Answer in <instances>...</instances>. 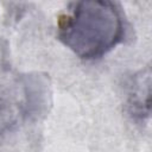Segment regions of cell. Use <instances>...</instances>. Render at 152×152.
Returning a JSON list of instances; mask_svg holds the SVG:
<instances>
[{
  "label": "cell",
  "instance_id": "cell-1",
  "mask_svg": "<svg viewBox=\"0 0 152 152\" xmlns=\"http://www.w3.org/2000/svg\"><path fill=\"white\" fill-rule=\"evenodd\" d=\"M58 20V39L86 61L102 58L126 36V20L118 2L90 0L70 4Z\"/></svg>",
  "mask_w": 152,
  "mask_h": 152
},
{
  "label": "cell",
  "instance_id": "cell-2",
  "mask_svg": "<svg viewBox=\"0 0 152 152\" xmlns=\"http://www.w3.org/2000/svg\"><path fill=\"white\" fill-rule=\"evenodd\" d=\"M42 86L36 76L0 65V135L13 131L38 110Z\"/></svg>",
  "mask_w": 152,
  "mask_h": 152
},
{
  "label": "cell",
  "instance_id": "cell-3",
  "mask_svg": "<svg viewBox=\"0 0 152 152\" xmlns=\"http://www.w3.org/2000/svg\"><path fill=\"white\" fill-rule=\"evenodd\" d=\"M150 66L134 75L131 81L127 106L129 113L138 119H144L150 115Z\"/></svg>",
  "mask_w": 152,
  "mask_h": 152
}]
</instances>
